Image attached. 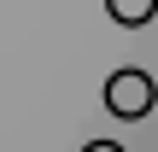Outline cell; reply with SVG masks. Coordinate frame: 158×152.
<instances>
[{
  "mask_svg": "<svg viewBox=\"0 0 158 152\" xmlns=\"http://www.w3.org/2000/svg\"><path fill=\"white\" fill-rule=\"evenodd\" d=\"M100 100H106V111H111V117L141 123V117L152 111V100H158V82L147 76V70H135V64H129V70H111V76H106V94H100Z\"/></svg>",
  "mask_w": 158,
  "mask_h": 152,
  "instance_id": "1",
  "label": "cell"
},
{
  "mask_svg": "<svg viewBox=\"0 0 158 152\" xmlns=\"http://www.w3.org/2000/svg\"><path fill=\"white\" fill-rule=\"evenodd\" d=\"M106 12H111V23H123V29H141V23H152L158 0H106Z\"/></svg>",
  "mask_w": 158,
  "mask_h": 152,
  "instance_id": "2",
  "label": "cell"
},
{
  "mask_svg": "<svg viewBox=\"0 0 158 152\" xmlns=\"http://www.w3.org/2000/svg\"><path fill=\"white\" fill-rule=\"evenodd\" d=\"M82 152H123V146H117V141H88Z\"/></svg>",
  "mask_w": 158,
  "mask_h": 152,
  "instance_id": "3",
  "label": "cell"
}]
</instances>
